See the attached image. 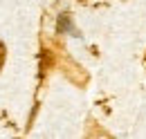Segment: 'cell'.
<instances>
[{
	"instance_id": "obj_1",
	"label": "cell",
	"mask_w": 146,
	"mask_h": 139,
	"mask_svg": "<svg viewBox=\"0 0 146 139\" xmlns=\"http://www.w3.org/2000/svg\"><path fill=\"white\" fill-rule=\"evenodd\" d=\"M56 32H58V34H74V25H72V16H70V14H61V16H58Z\"/></svg>"
},
{
	"instance_id": "obj_2",
	"label": "cell",
	"mask_w": 146,
	"mask_h": 139,
	"mask_svg": "<svg viewBox=\"0 0 146 139\" xmlns=\"http://www.w3.org/2000/svg\"><path fill=\"white\" fill-rule=\"evenodd\" d=\"M5 56H7V50H5V45L0 43V68H2V63H5Z\"/></svg>"
}]
</instances>
